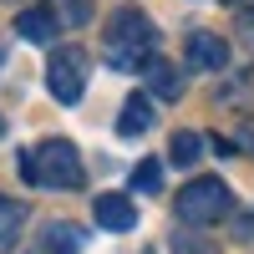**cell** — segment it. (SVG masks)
I'll return each mask as SVG.
<instances>
[{
    "label": "cell",
    "instance_id": "obj_1",
    "mask_svg": "<svg viewBox=\"0 0 254 254\" xmlns=\"http://www.w3.org/2000/svg\"><path fill=\"white\" fill-rule=\"evenodd\" d=\"M20 178L36 183V188H81L87 168H81V153L66 137H46L31 153H20Z\"/></svg>",
    "mask_w": 254,
    "mask_h": 254
},
{
    "label": "cell",
    "instance_id": "obj_2",
    "mask_svg": "<svg viewBox=\"0 0 254 254\" xmlns=\"http://www.w3.org/2000/svg\"><path fill=\"white\" fill-rule=\"evenodd\" d=\"M158 46V31H153V20H147L142 10H117L112 15V26H107V61L117 71H142V61L153 56Z\"/></svg>",
    "mask_w": 254,
    "mask_h": 254
},
{
    "label": "cell",
    "instance_id": "obj_3",
    "mask_svg": "<svg viewBox=\"0 0 254 254\" xmlns=\"http://www.w3.org/2000/svg\"><path fill=\"white\" fill-rule=\"evenodd\" d=\"M229 208H234V193H229L224 178H193L178 193V219L183 224H198V229L229 219Z\"/></svg>",
    "mask_w": 254,
    "mask_h": 254
},
{
    "label": "cell",
    "instance_id": "obj_4",
    "mask_svg": "<svg viewBox=\"0 0 254 254\" xmlns=\"http://www.w3.org/2000/svg\"><path fill=\"white\" fill-rule=\"evenodd\" d=\"M46 87H51V97L61 107L81 102V92H87V51L81 46H61L51 56V66H46Z\"/></svg>",
    "mask_w": 254,
    "mask_h": 254
},
{
    "label": "cell",
    "instance_id": "obj_5",
    "mask_svg": "<svg viewBox=\"0 0 254 254\" xmlns=\"http://www.w3.org/2000/svg\"><path fill=\"white\" fill-rule=\"evenodd\" d=\"M183 56H188V71H224L229 66V41L214 36V31H193Z\"/></svg>",
    "mask_w": 254,
    "mask_h": 254
},
{
    "label": "cell",
    "instance_id": "obj_6",
    "mask_svg": "<svg viewBox=\"0 0 254 254\" xmlns=\"http://www.w3.org/2000/svg\"><path fill=\"white\" fill-rule=\"evenodd\" d=\"M56 31H61V20H56L51 5H26V10L15 15V36H20V41H31V46H46Z\"/></svg>",
    "mask_w": 254,
    "mask_h": 254
},
{
    "label": "cell",
    "instance_id": "obj_7",
    "mask_svg": "<svg viewBox=\"0 0 254 254\" xmlns=\"http://www.w3.org/2000/svg\"><path fill=\"white\" fill-rule=\"evenodd\" d=\"M92 214H97L102 229H112V234L137 229V208H132V198H127V193H102V198L92 203Z\"/></svg>",
    "mask_w": 254,
    "mask_h": 254
},
{
    "label": "cell",
    "instance_id": "obj_8",
    "mask_svg": "<svg viewBox=\"0 0 254 254\" xmlns=\"http://www.w3.org/2000/svg\"><path fill=\"white\" fill-rule=\"evenodd\" d=\"M142 76H147V92H153V97H163V102H178L183 97V76H178V66H168L163 56H147L142 61Z\"/></svg>",
    "mask_w": 254,
    "mask_h": 254
},
{
    "label": "cell",
    "instance_id": "obj_9",
    "mask_svg": "<svg viewBox=\"0 0 254 254\" xmlns=\"http://www.w3.org/2000/svg\"><path fill=\"white\" fill-rule=\"evenodd\" d=\"M147 127H153V102H147L142 92H132L122 102V117H117V132L122 137H137V132H147Z\"/></svg>",
    "mask_w": 254,
    "mask_h": 254
},
{
    "label": "cell",
    "instance_id": "obj_10",
    "mask_svg": "<svg viewBox=\"0 0 254 254\" xmlns=\"http://www.w3.org/2000/svg\"><path fill=\"white\" fill-rule=\"evenodd\" d=\"M20 229H26V203H20V198H10V193H0V254H5V249H15Z\"/></svg>",
    "mask_w": 254,
    "mask_h": 254
},
{
    "label": "cell",
    "instance_id": "obj_11",
    "mask_svg": "<svg viewBox=\"0 0 254 254\" xmlns=\"http://www.w3.org/2000/svg\"><path fill=\"white\" fill-rule=\"evenodd\" d=\"M41 244H46V254H76L81 249V229L76 224H46V239H41Z\"/></svg>",
    "mask_w": 254,
    "mask_h": 254
},
{
    "label": "cell",
    "instance_id": "obj_12",
    "mask_svg": "<svg viewBox=\"0 0 254 254\" xmlns=\"http://www.w3.org/2000/svg\"><path fill=\"white\" fill-rule=\"evenodd\" d=\"M168 158H173L178 168H193L203 158V137L198 132H173V142H168Z\"/></svg>",
    "mask_w": 254,
    "mask_h": 254
},
{
    "label": "cell",
    "instance_id": "obj_13",
    "mask_svg": "<svg viewBox=\"0 0 254 254\" xmlns=\"http://www.w3.org/2000/svg\"><path fill=\"white\" fill-rule=\"evenodd\" d=\"M158 188H163V163H153V158L137 163L132 168V193H158Z\"/></svg>",
    "mask_w": 254,
    "mask_h": 254
},
{
    "label": "cell",
    "instance_id": "obj_14",
    "mask_svg": "<svg viewBox=\"0 0 254 254\" xmlns=\"http://www.w3.org/2000/svg\"><path fill=\"white\" fill-rule=\"evenodd\" d=\"M92 15V0H56V20H66V26H87Z\"/></svg>",
    "mask_w": 254,
    "mask_h": 254
},
{
    "label": "cell",
    "instance_id": "obj_15",
    "mask_svg": "<svg viewBox=\"0 0 254 254\" xmlns=\"http://www.w3.org/2000/svg\"><path fill=\"white\" fill-rule=\"evenodd\" d=\"M239 36H244V46L254 51V10H244V20H239Z\"/></svg>",
    "mask_w": 254,
    "mask_h": 254
},
{
    "label": "cell",
    "instance_id": "obj_16",
    "mask_svg": "<svg viewBox=\"0 0 254 254\" xmlns=\"http://www.w3.org/2000/svg\"><path fill=\"white\" fill-rule=\"evenodd\" d=\"M239 239H254V214H244V219H239Z\"/></svg>",
    "mask_w": 254,
    "mask_h": 254
},
{
    "label": "cell",
    "instance_id": "obj_17",
    "mask_svg": "<svg viewBox=\"0 0 254 254\" xmlns=\"http://www.w3.org/2000/svg\"><path fill=\"white\" fill-rule=\"evenodd\" d=\"M239 142H244V147H254V122H249L244 132H239Z\"/></svg>",
    "mask_w": 254,
    "mask_h": 254
},
{
    "label": "cell",
    "instance_id": "obj_18",
    "mask_svg": "<svg viewBox=\"0 0 254 254\" xmlns=\"http://www.w3.org/2000/svg\"><path fill=\"white\" fill-rule=\"evenodd\" d=\"M0 132H5V117H0Z\"/></svg>",
    "mask_w": 254,
    "mask_h": 254
},
{
    "label": "cell",
    "instance_id": "obj_19",
    "mask_svg": "<svg viewBox=\"0 0 254 254\" xmlns=\"http://www.w3.org/2000/svg\"><path fill=\"white\" fill-rule=\"evenodd\" d=\"M0 66H5V51H0Z\"/></svg>",
    "mask_w": 254,
    "mask_h": 254
},
{
    "label": "cell",
    "instance_id": "obj_20",
    "mask_svg": "<svg viewBox=\"0 0 254 254\" xmlns=\"http://www.w3.org/2000/svg\"><path fill=\"white\" fill-rule=\"evenodd\" d=\"M229 5H234V0H229Z\"/></svg>",
    "mask_w": 254,
    "mask_h": 254
}]
</instances>
